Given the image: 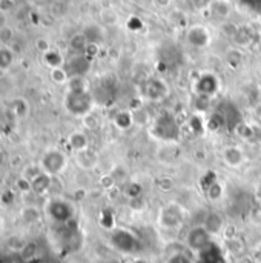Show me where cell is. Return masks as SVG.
Returning a JSON list of instances; mask_svg holds the SVG:
<instances>
[{
	"label": "cell",
	"instance_id": "obj_1",
	"mask_svg": "<svg viewBox=\"0 0 261 263\" xmlns=\"http://www.w3.org/2000/svg\"><path fill=\"white\" fill-rule=\"evenodd\" d=\"M91 106L92 100L88 91H68L65 97V108L68 109V113H71L73 116L85 117L86 114H89Z\"/></svg>",
	"mask_w": 261,
	"mask_h": 263
},
{
	"label": "cell",
	"instance_id": "obj_2",
	"mask_svg": "<svg viewBox=\"0 0 261 263\" xmlns=\"http://www.w3.org/2000/svg\"><path fill=\"white\" fill-rule=\"evenodd\" d=\"M39 166L42 168L43 172H46L50 176H57V174L63 172L65 168L68 166V157L60 149H48L42 156Z\"/></svg>",
	"mask_w": 261,
	"mask_h": 263
},
{
	"label": "cell",
	"instance_id": "obj_3",
	"mask_svg": "<svg viewBox=\"0 0 261 263\" xmlns=\"http://www.w3.org/2000/svg\"><path fill=\"white\" fill-rule=\"evenodd\" d=\"M46 215L56 223H68L74 217V208L69 202L63 199H51L45 208Z\"/></svg>",
	"mask_w": 261,
	"mask_h": 263
},
{
	"label": "cell",
	"instance_id": "obj_4",
	"mask_svg": "<svg viewBox=\"0 0 261 263\" xmlns=\"http://www.w3.org/2000/svg\"><path fill=\"white\" fill-rule=\"evenodd\" d=\"M210 232L204 228V225L201 226H195L187 232L186 237V243L191 249L194 251H203L204 248H207L210 245Z\"/></svg>",
	"mask_w": 261,
	"mask_h": 263
},
{
	"label": "cell",
	"instance_id": "obj_5",
	"mask_svg": "<svg viewBox=\"0 0 261 263\" xmlns=\"http://www.w3.org/2000/svg\"><path fill=\"white\" fill-rule=\"evenodd\" d=\"M89 57H86L85 54H77L74 56L71 60H68L66 63V71L69 74V77H76V76H82L88 71L89 68V62H88Z\"/></svg>",
	"mask_w": 261,
	"mask_h": 263
},
{
	"label": "cell",
	"instance_id": "obj_6",
	"mask_svg": "<svg viewBox=\"0 0 261 263\" xmlns=\"http://www.w3.org/2000/svg\"><path fill=\"white\" fill-rule=\"evenodd\" d=\"M210 40V36L207 33V30L201 25H197V27H192L187 33V42L192 45V47H197V48H204Z\"/></svg>",
	"mask_w": 261,
	"mask_h": 263
},
{
	"label": "cell",
	"instance_id": "obj_7",
	"mask_svg": "<svg viewBox=\"0 0 261 263\" xmlns=\"http://www.w3.org/2000/svg\"><path fill=\"white\" fill-rule=\"evenodd\" d=\"M30 182H31V192H34L37 195H43V194L50 192V189L53 186V176L42 171L39 176H36Z\"/></svg>",
	"mask_w": 261,
	"mask_h": 263
},
{
	"label": "cell",
	"instance_id": "obj_8",
	"mask_svg": "<svg viewBox=\"0 0 261 263\" xmlns=\"http://www.w3.org/2000/svg\"><path fill=\"white\" fill-rule=\"evenodd\" d=\"M8 109L13 113V116L17 120H23L30 116V103L23 97H17V99L11 100V103L8 105Z\"/></svg>",
	"mask_w": 261,
	"mask_h": 263
},
{
	"label": "cell",
	"instance_id": "obj_9",
	"mask_svg": "<svg viewBox=\"0 0 261 263\" xmlns=\"http://www.w3.org/2000/svg\"><path fill=\"white\" fill-rule=\"evenodd\" d=\"M68 143H69V146H71L74 151L83 152V151H88L89 139H88V134H86V133H83V131H74V133L69 134Z\"/></svg>",
	"mask_w": 261,
	"mask_h": 263
},
{
	"label": "cell",
	"instance_id": "obj_10",
	"mask_svg": "<svg viewBox=\"0 0 261 263\" xmlns=\"http://www.w3.org/2000/svg\"><path fill=\"white\" fill-rule=\"evenodd\" d=\"M223 160L226 162V165L235 168V166H240L243 163L244 154L238 146H227L223 151Z\"/></svg>",
	"mask_w": 261,
	"mask_h": 263
},
{
	"label": "cell",
	"instance_id": "obj_11",
	"mask_svg": "<svg viewBox=\"0 0 261 263\" xmlns=\"http://www.w3.org/2000/svg\"><path fill=\"white\" fill-rule=\"evenodd\" d=\"M40 218H42V209L34 205L23 206L20 211V220L25 225H36L37 222H40Z\"/></svg>",
	"mask_w": 261,
	"mask_h": 263
},
{
	"label": "cell",
	"instance_id": "obj_12",
	"mask_svg": "<svg viewBox=\"0 0 261 263\" xmlns=\"http://www.w3.org/2000/svg\"><path fill=\"white\" fill-rule=\"evenodd\" d=\"M16 117L13 116V113L7 108V109H0V133L2 134H10L14 123H16Z\"/></svg>",
	"mask_w": 261,
	"mask_h": 263
},
{
	"label": "cell",
	"instance_id": "obj_13",
	"mask_svg": "<svg viewBox=\"0 0 261 263\" xmlns=\"http://www.w3.org/2000/svg\"><path fill=\"white\" fill-rule=\"evenodd\" d=\"M43 62L45 65L50 68V70H54V68H62L65 65V59L63 56L56 51V50H50L43 54Z\"/></svg>",
	"mask_w": 261,
	"mask_h": 263
},
{
	"label": "cell",
	"instance_id": "obj_14",
	"mask_svg": "<svg viewBox=\"0 0 261 263\" xmlns=\"http://www.w3.org/2000/svg\"><path fill=\"white\" fill-rule=\"evenodd\" d=\"M14 63V51L10 47L0 45V71H8Z\"/></svg>",
	"mask_w": 261,
	"mask_h": 263
},
{
	"label": "cell",
	"instance_id": "obj_15",
	"mask_svg": "<svg viewBox=\"0 0 261 263\" xmlns=\"http://www.w3.org/2000/svg\"><path fill=\"white\" fill-rule=\"evenodd\" d=\"M204 228H206L210 234H218V232L223 229V218H221V215L217 214V212H210V214L206 217Z\"/></svg>",
	"mask_w": 261,
	"mask_h": 263
},
{
	"label": "cell",
	"instance_id": "obj_16",
	"mask_svg": "<svg viewBox=\"0 0 261 263\" xmlns=\"http://www.w3.org/2000/svg\"><path fill=\"white\" fill-rule=\"evenodd\" d=\"M88 43H89V42H88V39L85 37V34H83V33H79V34L73 36V37H71V40H69V47H71L77 54L85 53V50H86Z\"/></svg>",
	"mask_w": 261,
	"mask_h": 263
},
{
	"label": "cell",
	"instance_id": "obj_17",
	"mask_svg": "<svg viewBox=\"0 0 261 263\" xmlns=\"http://www.w3.org/2000/svg\"><path fill=\"white\" fill-rule=\"evenodd\" d=\"M50 76H51V80L54 82V83H57V85H63V83H68L69 82V74H68V71H66V68H54V70H51V73H50Z\"/></svg>",
	"mask_w": 261,
	"mask_h": 263
},
{
	"label": "cell",
	"instance_id": "obj_18",
	"mask_svg": "<svg viewBox=\"0 0 261 263\" xmlns=\"http://www.w3.org/2000/svg\"><path fill=\"white\" fill-rule=\"evenodd\" d=\"M14 39V31L11 27L8 25H4L2 28H0V45H4V47H8Z\"/></svg>",
	"mask_w": 261,
	"mask_h": 263
},
{
	"label": "cell",
	"instance_id": "obj_19",
	"mask_svg": "<svg viewBox=\"0 0 261 263\" xmlns=\"http://www.w3.org/2000/svg\"><path fill=\"white\" fill-rule=\"evenodd\" d=\"M221 186H220V183L218 182H213V183H210V186H209V189H207V195H209V199H220V195H221Z\"/></svg>",
	"mask_w": 261,
	"mask_h": 263
},
{
	"label": "cell",
	"instance_id": "obj_20",
	"mask_svg": "<svg viewBox=\"0 0 261 263\" xmlns=\"http://www.w3.org/2000/svg\"><path fill=\"white\" fill-rule=\"evenodd\" d=\"M16 186H17L20 191H23V192H31V182H30L25 176H22L20 179H17Z\"/></svg>",
	"mask_w": 261,
	"mask_h": 263
},
{
	"label": "cell",
	"instance_id": "obj_21",
	"mask_svg": "<svg viewBox=\"0 0 261 263\" xmlns=\"http://www.w3.org/2000/svg\"><path fill=\"white\" fill-rule=\"evenodd\" d=\"M16 7L14 0H0V13L2 14H7L10 11H13Z\"/></svg>",
	"mask_w": 261,
	"mask_h": 263
},
{
	"label": "cell",
	"instance_id": "obj_22",
	"mask_svg": "<svg viewBox=\"0 0 261 263\" xmlns=\"http://www.w3.org/2000/svg\"><path fill=\"white\" fill-rule=\"evenodd\" d=\"M36 48H37L42 54H45L46 51L51 50V45H50V42H48L46 39H37V40H36Z\"/></svg>",
	"mask_w": 261,
	"mask_h": 263
},
{
	"label": "cell",
	"instance_id": "obj_23",
	"mask_svg": "<svg viewBox=\"0 0 261 263\" xmlns=\"http://www.w3.org/2000/svg\"><path fill=\"white\" fill-rule=\"evenodd\" d=\"M83 123H85V126H86L88 129H94V128H97V125H99V120H97L94 116H91V114H86V116H85V120H83Z\"/></svg>",
	"mask_w": 261,
	"mask_h": 263
},
{
	"label": "cell",
	"instance_id": "obj_24",
	"mask_svg": "<svg viewBox=\"0 0 261 263\" xmlns=\"http://www.w3.org/2000/svg\"><path fill=\"white\" fill-rule=\"evenodd\" d=\"M171 2H172V0H155V5L160 7V8H166V7L171 5Z\"/></svg>",
	"mask_w": 261,
	"mask_h": 263
},
{
	"label": "cell",
	"instance_id": "obj_25",
	"mask_svg": "<svg viewBox=\"0 0 261 263\" xmlns=\"http://www.w3.org/2000/svg\"><path fill=\"white\" fill-rule=\"evenodd\" d=\"M5 162H7V156H5V152H4V151H0V166H2Z\"/></svg>",
	"mask_w": 261,
	"mask_h": 263
},
{
	"label": "cell",
	"instance_id": "obj_26",
	"mask_svg": "<svg viewBox=\"0 0 261 263\" xmlns=\"http://www.w3.org/2000/svg\"><path fill=\"white\" fill-rule=\"evenodd\" d=\"M258 260L261 261V249H259V252H258Z\"/></svg>",
	"mask_w": 261,
	"mask_h": 263
}]
</instances>
